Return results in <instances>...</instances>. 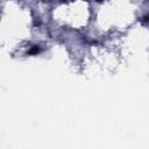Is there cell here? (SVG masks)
I'll use <instances>...</instances> for the list:
<instances>
[{"label":"cell","mask_w":149,"mask_h":149,"mask_svg":"<svg viewBox=\"0 0 149 149\" xmlns=\"http://www.w3.org/2000/svg\"><path fill=\"white\" fill-rule=\"evenodd\" d=\"M98 1H102V0H98Z\"/></svg>","instance_id":"7a4b0ae2"},{"label":"cell","mask_w":149,"mask_h":149,"mask_svg":"<svg viewBox=\"0 0 149 149\" xmlns=\"http://www.w3.org/2000/svg\"><path fill=\"white\" fill-rule=\"evenodd\" d=\"M38 50H40V49H38V47H37V45H35V47L29 51V54H36V52H38Z\"/></svg>","instance_id":"6da1fadb"}]
</instances>
